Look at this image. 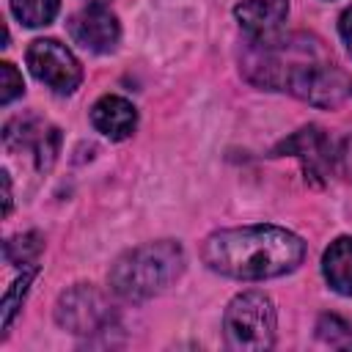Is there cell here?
Segmentation results:
<instances>
[{"label":"cell","mask_w":352,"mask_h":352,"mask_svg":"<svg viewBox=\"0 0 352 352\" xmlns=\"http://www.w3.org/2000/svg\"><path fill=\"white\" fill-rule=\"evenodd\" d=\"M245 77L270 91H289L314 107H336L352 91L346 74L333 63L316 36H278L256 44L242 60Z\"/></svg>","instance_id":"1"},{"label":"cell","mask_w":352,"mask_h":352,"mask_svg":"<svg viewBox=\"0 0 352 352\" xmlns=\"http://www.w3.org/2000/svg\"><path fill=\"white\" fill-rule=\"evenodd\" d=\"M305 242L278 226H242L214 231L204 242V261L209 270L236 280L278 278L300 267Z\"/></svg>","instance_id":"2"},{"label":"cell","mask_w":352,"mask_h":352,"mask_svg":"<svg viewBox=\"0 0 352 352\" xmlns=\"http://www.w3.org/2000/svg\"><path fill=\"white\" fill-rule=\"evenodd\" d=\"M184 272V250L173 239H160V242H146L124 256L116 258L110 267V289L129 300V302H143L151 300L154 294H162L179 275Z\"/></svg>","instance_id":"3"},{"label":"cell","mask_w":352,"mask_h":352,"mask_svg":"<svg viewBox=\"0 0 352 352\" xmlns=\"http://www.w3.org/2000/svg\"><path fill=\"white\" fill-rule=\"evenodd\" d=\"M275 305L264 292H245L236 294L226 314H223V330L226 341L234 349L245 352H261L275 344Z\"/></svg>","instance_id":"4"},{"label":"cell","mask_w":352,"mask_h":352,"mask_svg":"<svg viewBox=\"0 0 352 352\" xmlns=\"http://www.w3.org/2000/svg\"><path fill=\"white\" fill-rule=\"evenodd\" d=\"M30 74L55 94H72L82 82V66L72 50L55 38H36L25 52Z\"/></svg>","instance_id":"5"},{"label":"cell","mask_w":352,"mask_h":352,"mask_svg":"<svg viewBox=\"0 0 352 352\" xmlns=\"http://www.w3.org/2000/svg\"><path fill=\"white\" fill-rule=\"evenodd\" d=\"M55 319L63 330L74 336H91L110 324L113 311L99 289H94L91 283H77L60 294L55 305Z\"/></svg>","instance_id":"6"},{"label":"cell","mask_w":352,"mask_h":352,"mask_svg":"<svg viewBox=\"0 0 352 352\" xmlns=\"http://www.w3.org/2000/svg\"><path fill=\"white\" fill-rule=\"evenodd\" d=\"M69 33L80 47L91 52H113L121 38V25L107 3H88L69 19Z\"/></svg>","instance_id":"7"},{"label":"cell","mask_w":352,"mask_h":352,"mask_svg":"<svg viewBox=\"0 0 352 352\" xmlns=\"http://www.w3.org/2000/svg\"><path fill=\"white\" fill-rule=\"evenodd\" d=\"M3 140L11 151H33L36 157V168L38 170H50L55 157H58V146H60V132L50 124H41L36 118H14L6 124Z\"/></svg>","instance_id":"8"},{"label":"cell","mask_w":352,"mask_h":352,"mask_svg":"<svg viewBox=\"0 0 352 352\" xmlns=\"http://www.w3.org/2000/svg\"><path fill=\"white\" fill-rule=\"evenodd\" d=\"M280 154H294L302 160V168H305V176L311 179H319V176H327L330 168H333V146L327 140V135L319 129V126H302L300 132H294L292 138H286L275 151L272 157H280Z\"/></svg>","instance_id":"9"},{"label":"cell","mask_w":352,"mask_h":352,"mask_svg":"<svg viewBox=\"0 0 352 352\" xmlns=\"http://www.w3.org/2000/svg\"><path fill=\"white\" fill-rule=\"evenodd\" d=\"M242 30L250 41L264 44L283 36V22L289 16V0H242L234 8Z\"/></svg>","instance_id":"10"},{"label":"cell","mask_w":352,"mask_h":352,"mask_svg":"<svg viewBox=\"0 0 352 352\" xmlns=\"http://www.w3.org/2000/svg\"><path fill=\"white\" fill-rule=\"evenodd\" d=\"M91 124L96 126V132L107 135L110 140H124L138 126V110L132 107L129 99L107 94L96 99V104L91 107Z\"/></svg>","instance_id":"11"},{"label":"cell","mask_w":352,"mask_h":352,"mask_svg":"<svg viewBox=\"0 0 352 352\" xmlns=\"http://www.w3.org/2000/svg\"><path fill=\"white\" fill-rule=\"evenodd\" d=\"M322 272L333 292L352 297V236H338L322 256Z\"/></svg>","instance_id":"12"},{"label":"cell","mask_w":352,"mask_h":352,"mask_svg":"<svg viewBox=\"0 0 352 352\" xmlns=\"http://www.w3.org/2000/svg\"><path fill=\"white\" fill-rule=\"evenodd\" d=\"M60 0H11L14 16L28 28H44L55 19Z\"/></svg>","instance_id":"13"},{"label":"cell","mask_w":352,"mask_h":352,"mask_svg":"<svg viewBox=\"0 0 352 352\" xmlns=\"http://www.w3.org/2000/svg\"><path fill=\"white\" fill-rule=\"evenodd\" d=\"M44 242L36 231H28V234H16L11 236L6 245H3V253H6V261L8 264H16V267H30L36 261V256L41 253Z\"/></svg>","instance_id":"14"},{"label":"cell","mask_w":352,"mask_h":352,"mask_svg":"<svg viewBox=\"0 0 352 352\" xmlns=\"http://www.w3.org/2000/svg\"><path fill=\"white\" fill-rule=\"evenodd\" d=\"M38 275V267H25L22 270V275L11 283V289L6 292V297H3V330H8L11 327V322H14V316H16V311L22 308V300H25V294H28V289H30V283H33V278Z\"/></svg>","instance_id":"15"},{"label":"cell","mask_w":352,"mask_h":352,"mask_svg":"<svg viewBox=\"0 0 352 352\" xmlns=\"http://www.w3.org/2000/svg\"><path fill=\"white\" fill-rule=\"evenodd\" d=\"M316 336H319L324 344H330V346H352V330H349V324H346L341 316H336V314H324V316L319 319Z\"/></svg>","instance_id":"16"},{"label":"cell","mask_w":352,"mask_h":352,"mask_svg":"<svg viewBox=\"0 0 352 352\" xmlns=\"http://www.w3.org/2000/svg\"><path fill=\"white\" fill-rule=\"evenodd\" d=\"M25 85H22V74L16 72L14 63L3 60L0 63V104H11L16 96H22Z\"/></svg>","instance_id":"17"},{"label":"cell","mask_w":352,"mask_h":352,"mask_svg":"<svg viewBox=\"0 0 352 352\" xmlns=\"http://www.w3.org/2000/svg\"><path fill=\"white\" fill-rule=\"evenodd\" d=\"M338 33H341V38H344V44H346V52L352 55V8H346V11L341 14V19H338Z\"/></svg>","instance_id":"18"},{"label":"cell","mask_w":352,"mask_h":352,"mask_svg":"<svg viewBox=\"0 0 352 352\" xmlns=\"http://www.w3.org/2000/svg\"><path fill=\"white\" fill-rule=\"evenodd\" d=\"M0 176H3V212L8 214L11 212V176H8V170H3Z\"/></svg>","instance_id":"19"},{"label":"cell","mask_w":352,"mask_h":352,"mask_svg":"<svg viewBox=\"0 0 352 352\" xmlns=\"http://www.w3.org/2000/svg\"><path fill=\"white\" fill-rule=\"evenodd\" d=\"M91 3H104V0H91Z\"/></svg>","instance_id":"20"}]
</instances>
